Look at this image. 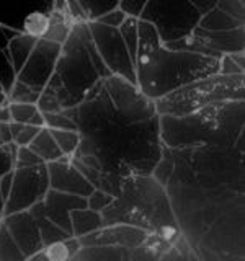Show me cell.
Wrapping results in <instances>:
<instances>
[{
	"mask_svg": "<svg viewBox=\"0 0 245 261\" xmlns=\"http://www.w3.org/2000/svg\"><path fill=\"white\" fill-rule=\"evenodd\" d=\"M121 38L128 47V53L131 56L133 64L136 62V51H137V20L136 18H126V21L119 27Z\"/></svg>",
	"mask_w": 245,
	"mask_h": 261,
	"instance_id": "cell-37",
	"label": "cell"
},
{
	"mask_svg": "<svg viewBox=\"0 0 245 261\" xmlns=\"http://www.w3.org/2000/svg\"><path fill=\"white\" fill-rule=\"evenodd\" d=\"M13 171H7L5 175L0 176V194H2V198L4 201H7L8 198V194H10L12 191V185H13Z\"/></svg>",
	"mask_w": 245,
	"mask_h": 261,
	"instance_id": "cell-44",
	"label": "cell"
},
{
	"mask_svg": "<svg viewBox=\"0 0 245 261\" xmlns=\"http://www.w3.org/2000/svg\"><path fill=\"white\" fill-rule=\"evenodd\" d=\"M183 160L194 179L212 191L243 194V152L234 145H204L193 149H170Z\"/></svg>",
	"mask_w": 245,
	"mask_h": 261,
	"instance_id": "cell-7",
	"label": "cell"
},
{
	"mask_svg": "<svg viewBox=\"0 0 245 261\" xmlns=\"http://www.w3.org/2000/svg\"><path fill=\"white\" fill-rule=\"evenodd\" d=\"M47 175H49V188L56 191L87 196L92 193L95 188L87 181V178L72 165L70 157L62 155L59 160L46 163Z\"/></svg>",
	"mask_w": 245,
	"mask_h": 261,
	"instance_id": "cell-16",
	"label": "cell"
},
{
	"mask_svg": "<svg viewBox=\"0 0 245 261\" xmlns=\"http://www.w3.org/2000/svg\"><path fill=\"white\" fill-rule=\"evenodd\" d=\"M216 7L235 21L245 24V4L242 0H217Z\"/></svg>",
	"mask_w": 245,
	"mask_h": 261,
	"instance_id": "cell-38",
	"label": "cell"
},
{
	"mask_svg": "<svg viewBox=\"0 0 245 261\" xmlns=\"http://www.w3.org/2000/svg\"><path fill=\"white\" fill-rule=\"evenodd\" d=\"M219 61L193 53L170 51L160 46L147 59L134 65L137 88L149 100L157 101L183 85L214 75L219 72Z\"/></svg>",
	"mask_w": 245,
	"mask_h": 261,
	"instance_id": "cell-6",
	"label": "cell"
},
{
	"mask_svg": "<svg viewBox=\"0 0 245 261\" xmlns=\"http://www.w3.org/2000/svg\"><path fill=\"white\" fill-rule=\"evenodd\" d=\"M200 18L201 15L188 0H149L139 16L154 24L162 46L190 36L198 28Z\"/></svg>",
	"mask_w": 245,
	"mask_h": 261,
	"instance_id": "cell-10",
	"label": "cell"
},
{
	"mask_svg": "<svg viewBox=\"0 0 245 261\" xmlns=\"http://www.w3.org/2000/svg\"><path fill=\"white\" fill-rule=\"evenodd\" d=\"M0 145H2V142H0Z\"/></svg>",
	"mask_w": 245,
	"mask_h": 261,
	"instance_id": "cell-50",
	"label": "cell"
},
{
	"mask_svg": "<svg viewBox=\"0 0 245 261\" xmlns=\"http://www.w3.org/2000/svg\"><path fill=\"white\" fill-rule=\"evenodd\" d=\"M243 73L208 75L183 85L155 101L159 116H188L216 103L243 101Z\"/></svg>",
	"mask_w": 245,
	"mask_h": 261,
	"instance_id": "cell-8",
	"label": "cell"
},
{
	"mask_svg": "<svg viewBox=\"0 0 245 261\" xmlns=\"http://www.w3.org/2000/svg\"><path fill=\"white\" fill-rule=\"evenodd\" d=\"M49 10L47 12H39L33 10L27 15V18L21 23V33L23 35L33 36L36 39H43L49 28Z\"/></svg>",
	"mask_w": 245,
	"mask_h": 261,
	"instance_id": "cell-29",
	"label": "cell"
},
{
	"mask_svg": "<svg viewBox=\"0 0 245 261\" xmlns=\"http://www.w3.org/2000/svg\"><path fill=\"white\" fill-rule=\"evenodd\" d=\"M131 251L116 245H82L72 259L76 261H128Z\"/></svg>",
	"mask_w": 245,
	"mask_h": 261,
	"instance_id": "cell-20",
	"label": "cell"
},
{
	"mask_svg": "<svg viewBox=\"0 0 245 261\" xmlns=\"http://www.w3.org/2000/svg\"><path fill=\"white\" fill-rule=\"evenodd\" d=\"M229 57L239 65V67L242 69V70H245V62H243V57H245V54L243 53H235V54H229Z\"/></svg>",
	"mask_w": 245,
	"mask_h": 261,
	"instance_id": "cell-48",
	"label": "cell"
},
{
	"mask_svg": "<svg viewBox=\"0 0 245 261\" xmlns=\"http://www.w3.org/2000/svg\"><path fill=\"white\" fill-rule=\"evenodd\" d=\"M193 35L220 56L245 53V27L229 31H204L194 28Z\"/></svg>",
	"mask_w": 245,
	"mask_h": 261,
	"instance_id": "cell-19",
	"label": "cell"
},
{
	"mask_svg": "<svg viewBox=\"0 0 245 261\" xmlns=\"http://www.w3.org/2000/svg\"><path fill=\"white\" fill-rule=\"evenodd\" d=\"M0 220L7 227V230L10 232V235L13 237V240L16 242L27 259L35 256L36 253L44 248L38 224L28 209L13 212L10 216H4Z\"/></svg>",
	"mask_w": 245,
	"mask_h": 261,
	"instance_id": "cell-15",
	"label": "cell"
},
{
	"mask_svg": "<svg viewBox=\"0 0 245 261\" xmlns=\"http://www.w3.org/2000/svg\"><path fill=\"white\" fill-rule=\"evenodd\" d=\"M194 253L204 261L243 259V196L226 207L208 227Z\"/></svg>",
	"mask_w": 245,
	"mask_h": 261,
	"instance_id": "cell-9",
	"label": "cell"
},
{
	"mask_svg": "<svg viewBox=\"0 0 245 261\" xmlns=\"http://www.w3.org/2000/svg\"><path fill=\"white\" fill-rule=\"evenodd\" d=\"M113 199H114V196L105 193L102 190H93L92 193L87 196V207L102 212Z\"/></svg>",
	"mask_w": 245,
	"mask_h": 261,
	"instance_id": "cell-40",
	"label": "cell"
},
{
	"mask_svg": "<svg viewBox=\"0 0 245 261\" xmlns=\"http://www.w3.org/2000/svg\"><path fill=\"white\" fill-rule=\"evenodd\" d=\"M4 204H5V201L2 198V194H0V219H2V216H4Z\"/></svg>",
	"mask_w": 245,
	"mask_h": 261,
	"instance_id": "cell-49",
	"label": "cell"
},
{
	"mask_svg": "<svg viewBox=\"0 0 245 261\" xmlns=\"http://www.w3.org/2000/svg\"><path fill=\"white\" fill-rule=\"evenodd\" d=\"M47 190L49 175L46 163L36 167L15 168L12 191L4 204V216L30 209L33 204L43 201Z\"/></svg>",
	"mask_w": 245,
	"mask_h": 261,
	"instance_id": "cell-13",
	"label": "cell"
},
{
	"mask_svg": "<svg viewBox=\"0 0 245 261\" xmlns=\"http://www.w3.org/2000/svg\"><path fill=\"white\" fill-rule=\"evenodd\" d=\"M216 2L217 0H196V2H193V5H194V8L198 10V13L203 16V15H206L208 12H211L212 8L216 7Z\"/></svg>",
	"mask_w": 245,
	"mask_h": 261,
	"instance_id": "cell-45",
	"label": "cell"
},
{
	"mask_svg": "<svg viewBox=\"0 0 245 261\" xmlns=\"http://www.w3.org/2000/svg\"><path fill=\"white\" fill-rule=\"evenodd\" d=\"M110 96L103 80L76 106L80 144L74 155H92L102 171L121 178L152 175L162 157L159 114L137 124H118L108 118Z\"/></svg>",
	"mask_w": 245,
	"mask_h": 261,
	"instance_id": "cell-1",
	"label": "cell"
},
{
	"mask_svg": "<svg viewBox=\"0 0 245 261\" xmlns=\"http://www.w3.org/2000/svg\"><path fill=\"white\" fill-rule=\"evenodd\" d=\"M62 46L47 39H38V43L30 54L28 61L24 62L21 70L16 73L15 80H20L33 88L44 90L49 79L56 69Z\"/></svg>",
	"mask_w": 245,
	"mask_h": 261,
	"instance_id": "cell-14",
	"label": "cell"
},
{
	"mask_svg": "<svg viewBox=\"0 0 245 261\" xmlns=\"http://www.w3.org/2000/svg\"><path fill=\"white\" fill-rule=\"evenodd\" d=\"M43 160L38 153L33 152L30 147H18V153H16V163L15 168H27V167H36L43 165Z\"/></svg>",
	"mask_w": 245,
	"mask_h": 261,
	"instance_id": "cell-39",
	"label": "cell"
},
{
	"mask_svg": "<svg viewBox=\"0 0 245 261\" xmlns=\"http://www.w3.org/2000/svg\"><path fill=\"white\" fill-rule=\"evenodd\" d=\"M105 225L129 224L149 233L165 227H178L165 186L152 175L122 178L121 193L102 211Z\"/></svg>",
	"mask_w": 245,
	"mask_h": 261,
	"instance_id": "cell-5",
	"label": "cell"
},
{
	"mask_svg": "<svg viewBox=\"0 0 245 261\" xmlns=\"http://www.w3.org/2000/svg\"><path fill=\"white\" fill-rule=\"evenodd\" d=\"M88 30L96 51L108 70L111 72V75L122 77L131 84L137 85L134 64L131 61V56L128 53L125 41L121 38L119 30L105 27V24L96 21H90Z\"/></svg>",
	"mask_w": 245,
	"mask_h": 261,
	"instance_id": "cell-12",
	"label": "cell"
},
{
	"mask_svg": "<svg viewBox=\"0 0 245 261\" xmlns=\"http://www.w3.org/2000/svg\"><path fill=\"white\" fill-rule=\"evenodd\" d=\"M149 237V232L141 227L129 224H114L105 225L98 230L80 237L82 245H116L128 250H134Z\"/></svg>",
	"mask_w": 245,
	"mask_h": 261,
	"instance_id": "cell-17",
	"label": "cell"
},
{
	"mask_svg": "<svg viewBox=\"0 0 245 261\" xmlns=\"http://www.w3.org/2000/svg\"><path fill=\"white\" fill-rule=\"evenodd\" d=\"M144 7H145V0H121L118 4V8L128 18H136V20H139Z\"/></svg>",
	"mask_w": 245,
	"mask_h": 261,
	"instance_id": "cell-41",
	"label": "cell"
},
{
	"mask_svg": "<svg viewBox=\"0 0 245 261\" xmlns=\"http://www.w3.org/2000/svg\"><path fill=\"white\" fill-rule=\"evenodd\" d=\"M36 43H38L36 38L23 35V33H15L10 38V41H8V56H10L15 79H16V73H18L24 65V62L28 61V57L33 53V49H35Z\"/></svg>",
	"mask_w": 245,
	"mask_h": 261,
	"instance_id": "cell-23",
	"label": "cell"
},
{
	"mask_svg": "<svg viewBox=\"0 0 245 261\" xmlns=\"http://www.w3.org/2000/svg\"><path fill=\"white\" fill-rule=\"evenodd\" d=\"M163 47L170 49V51H185V53H193V54H200V56H206V57H212V59H220V54L214 53L212 49H209L206 44L196 38L193 33L190 36H185L178 41H174V43H168Z\"/></svg>",
	"mask_w": 245,
	"mask_h": 261,
	"instance_id": "cell-28",
	"label": "cell"
},
{
	"mask_svg": "<svg viewBox=\"0 0 245 261\" xmlns=\"http://www.w3.org/2000/svg\"><path fill=\"white\" fill-rule=\"evenodd\" d=\"M10 129H12L13 142L18 147H28L43 127L31 126V124H20V122H10Z\"/></svg>",
	"mask_w": 245,
	"mask_h": 261,
	"instance_id": "cell-36",
	"label": "cell"
},
{
	"mask_svg": "<svg viewBox=\"0 0 245 261\" xmlns=\"http://www.w3.org/2000/svg\"><path fill=\"white\" fill-rule=\"evenodd\" d=\"M88 23H76L57 59L56 69L36 106L41 113H61L76 108L98 82L96 69L85 47Z\"/></svg>",
	"mask_w": 245,
	"mask_h": 261,
	"instance_id": "cell-3",
	"label": "cell"
},
{
	"mask_svg": "<svg viewBox=\"0 0 245 261\" xmlns=\"http://www.w3.org/2000/svg\"><path fill=\"white\" fill-rule=\"evenodd\" d=\"M43 207L46 216L64 228L65 232L72 235V224H70V212L74 209L87 207V198L77 194H69L62 191H56L49 188L46 196L43 198Z\"/></svg>",
	"mask_w": 245,
	"mask_h": 261,
	"instance_id": "cell-18",
	"label": "cell"
},
{
	"mask_svg": "<svg viewBox=\"0 0 245 261\" xmlns=\"http://www.w3.org/2000/svg\"><path fill=\"white\" fill-rule=\"evenodd\" d=\"M162 46L157 31H155L154 24L144 20H137V51H136V62H142L151 54H154L155 49ZM136 69V67H134Z\"/></svg>",
	"mask_w": 245,
	"mask_h": 261,
	"instance_id": "cell-24",
	"label": "cell"
},
{
	"mask_svg": "<svg viewBox=\"0 0 245 261\" xmlns=\"http://www.w3.org/2000/svg\"><path fill=\"white\" fill-rule=\"evenodd\" d=\"M70 224H72V235L80 239V237L92 233L98 230V228L105 227V220L102 212L93 211L90 207H80L70 212Z\"/></svg>",
	"mask_w": 245,
	"mask_h": 261,
	"instance_id": "cell-22",
	"label": "cell"
},
{
	"mask_svg": "<svg viewBox=\"0 0 245 261\" xmlns=\"http://www.w3.org/2000/svg\"><path fill=\"white\" fill-rule=\"evenodd\" d=\"M24 255L0 220V261H24Z\"/></svg>",
	"mask_w": 245,
	"mask_h": 261,
	"instance_id": "cell-32",
	"label": "cell"
},
{
	"mask_svg": "<svg viewBox=\"0 0 245 261\" xmlns=\"http://www.w3.org/2000/svg\"><path fill=\"white\" fill-rule=\"evenodd\" d=\"M174 167H175V160H174V155H172L170 149L167 147H163L162 149V157L160 160L157 162V165L154 167L152 170V176L157 179V181L165 186L168 183V179L172 176V171H174Z\"/></svg>",
	"mask_w": 245,
	"mask_h": 261,
	"instance_id": "cell-35",
	"label": "cell"
},
{
	"mask_svg": "<svg viewBox=\"0 0 245 261\" xmlns=\"http://www.w3.org/2000/svg\"><path fill=\"white\" fill-rule=\"evenodd\" d=\"M49 133L53 134L56 144L59 145L64 155L72 157L76 153L77 147L80 144V134L77 130H65V129H49Z\"/></svg>",
	"mask_w": 245,
	"mask_h": 261,
	"instance_id": "cell-33",
	"label": "cell"
},
{
	"mask_svg": "<svg viewBox=\"0 0 245 261\" xmlns=\"http://www.w3.org/2000/svg\"><path fill=\"white\" fill-rule=\"evenodd\" d=\"M0 142H2V144L13 142L10 122H0Z\"/></svg>",
	"mask_w": 245,
	"mask_h": 261,
	"instance_id": "cell-46",
	"label": "cell"
},
{
	"mask_svg": "<svg viewBox=\"0 0 245 261\" xmlns=\"http://www.w3.org/2000/svg\"><path fill=\"white\" fill-rule=\"evenodd\" d=\"M43 90L33 88L27 84H23L20 80H15L10 90L7 92L5 98L8 100V103H28V105H36V101L39 100Z\"/></svg>",
	"mask_w": 245,
	"mask_h": 261,
	"instance_id": "cell-30",
	"label": "cell"
},
{
	"mask_svg": "<svg viewBox=\"0 0 245 261\" xmlns=\"http://www.w3.org/2000/svg\"><path fill=\"white\" fill-rule=\"evenodd\" d=\"M217 73H220V75H235V73H243V70L229 56H223L219 61V72Z\"/></svg>",
	"mask_w": 245,
	"mask_h": 261,
	"instance_id": "cell-43",
	"label": "cell"
},
{
	"mask_svg": "<svg viewBox=\"0 0 245 261\" xmlns=\"http://www.w3.org/2000/svg\"><path fill=\"white\" fill-rule=\"evenodd\" d=\"M28 211L31 212V216L36 220L44 247H47V245H51V243H56V242L65 240L67 237H70V233H67L64 228H61L59 225H57L56 222H53V220L46 216L44 207H43V201L33 204Z\"/></svg>",
	"mask_w": 245,
	"mask_h": 261,
	"instance_id": "cell-21",
	"label": "cell"
},
{
	"mask_svg": "<svg viewBox=\"0 0 245 261\" xmlns=\"http://www.w3.org/2000/svg\"><path fill=\"white\" fill-rule=\"evenodd\" d=\"M159 126L167 149L234 145L243 130V101L216 103L188 116H159Z\"/></svg>",
	"mask_w": 245,
	"mask_h": 261,
	"instance_id": "cell-4",
	"label": "cell"
},
{
	"mask_svg": "<svg viewBox=\"0 0 245 261\" xmlns=\"http://www.w3.org/2000/svg\"><path fill=\"white\" fill-rule=\"evenodd\" d=\"M174 160L175 167L168 183L165 185V191L180 232L194 251L208 227L214 222L220 212L243 194L208 190L196 181L191 170L183 160L175 155Z\"/></svg>",
	"mask_w": 245,
	"mask_h": 261,
	"instance_id": "cell-2",
	"label": "cell"
},
{
	"mask_svg": "<svg viewBox=\"0 0 245 261\" xmlns=\"http://www.w3.org/2000/svg\"><path fill=\"white\" fill-rule=\"evenodd\" d=\"M126 18H128V16H126L125 13H122V12L119 10V8H114V10L108 12L106 15H103L102 18H98L96 23H102V24H105V27H110V28H116V30H119V27L126 21Z\"/></svg>",
	"mask_w": 245,
	"mask_h": 261,
	"instance_id": "cell-42",
	"label": "cell"
},
{
	"mask_svg": "<svg viewBox=\"0 0 245 261\" xmlns=\"http://www.w3.org/2000/svg\"><path fill=\"white\" fill-rule=\"evenodd\" d=\"M82 8H84L87 21H96L98 18H102L103 15L108 12L118 8V0H113V2H105V0H79Z\"/></svg>",
	"mask_w": 245,
	"mask_h": 261,
	"instance_id": "cell-34",
	"label": "cell"
},
{
	"mask_svg": "<svg viewBox=\"0 0 245 261\" xmlns=\"http://www.w3.org/2000/svg\"><path fill=\"white\" fill-rule=\"evenodd\" d=\"M240 27H245V24L235 21L227 13L219 10L217 7H214L206 15H203L198 23V28L204 31H229V30H235Z\"/></svg>",
	"mask_w": 245,
	"mask_h": 261,
	"instance_id": "cell-26",
	"label": "cell"
},
{
	"mask_svg": "<svg viewBox=\"0 0 245 261\" xmlns=\"http://www.w3.org/2000/svg\"><path fill=\"white\" fill-rule=\"evenodd\" d=\"M110 103L106 113L113 122L118 124H137L157 114L155 101L149 100L141 93L137 85L131 84L126 79L111 75L103 80Z\"/></svg>",
	"mask_w": 245,
	"mask_h": 261,
	"instance_id": "cell-11",
	"label": "cell"
},
{
	"mask_svg": "<svg viewBox=\"0 0 245 261\" xmlns=\"http://www.w3.org/2000/svg\"><path fill=\"white\" fill-rule=\"evenodd\" d=\"M0 122H12V116H10V108H8V100L4 98L0 101Z\"/></svg>",
	"mask_w": 245,
	"mask_h": 261,
	"instance_id": "cell-47",
	"label": "cell"
},
{
	"mask_svg": "<svg viewBox=\"0 0 245 261\" xmlns=\"http://www.w3.org/2000/svg\"><path fill=\"white\" fill-rule=\"evenodd\" d=\"M10 108L12 122H20V124H31L44 127V118L43 113L38 110L36 105L28 103H8Z\"/></svg>",
	"mask_w": 245,
	"mask_h": 261,
	"instance_id": "cell-27",
	"label": "cell"
},
{
	"mask_svg": "<svg viewBox=\"0 0 245 261\" xmlns=\"http://www.w3.org/2000/svg\"><path fill=\"white\" fill-rule=\"evenodd\" d=\"M30 149L38 153L41 160L44 163H49V162H54V160H59L62 157V150L59 149V145L56 144L53 134L49 133L47 127H43L39 130V134L33 139L31 144L28 145Z\"/></svg>",
	"mask_w": 245,
	"mask_h": 261,
	"instance_id": "cell-25",
	"label": "cell"
},
{
	"mask_svg": "<svg viewBox=\"0 0 245 261\" xmlns=\"http://www.w3.org/2000/svg\"><path fill=\"white\" fill-rule=\"evenodd\" d=\"M44 127L47 129H65V130H77L79 126L76 122V108L65 110L61 113H43Z\"/></svg>",
	"mask_w": 245,
	"mask_h": 261,
	"instance_id": "cell-31",
	"label": "cell"
}]
</instances>
